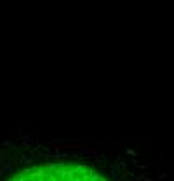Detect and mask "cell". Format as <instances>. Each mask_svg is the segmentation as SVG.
Listing matches in <instances>:
<instances>
[{"label":"cell","mask_w":174,"mask_h":181,"mask_svg":"<svg viewBox=\"0 0 174 181\" xmlns=\"http://www.w3.org/2000/svg\"><path fill=\"white\" fill-rule=\"evenodd\" d=\"M9 181H14V179H12V178H11V179H9Z\"/></svg>","instance_id":"cell-7"},{"label":"cell","mask_w":174,"mask_h":181,"mask_svg":"<svg viewBox=\"0 0 174 181\" xmlns=\"http://www.w3.org/2000/svg\"><path fill=\"white\" fill-rule=\"evenodd\" d=\"M14 169V166H12V162H11V160H9V162L7 164H4V166H0V178H2L5 172H11Z\"/></svg>","instance_id":"cell-4"},{"label":"cell","mask_w":174,"mask_h":181,"mask_svg":"<svg viewBox=\"0 0 174 181\" xmlns=\"http://www.w3.org/2000/svg\"><path fill=\"white\" fill-rule=\"evenodd\" d=\"M11 145H12V139L9 138V139H4L2 143H0V146H5V148H11Z\"/></svg>","instance_id":"cell-5"},{"label":"cell","mask_w":174,"mask_h":181,"mask_svg":"<svg viewBox=\"0 0 174 181\" xmlns=\"http://www.w3.org/2000/svg\"><path fill=\"white\" fill-rule=\"evenodd\" d=\"M73 169H75V172L77 174H80V176H85V174H89V167H87L85 164H77V166H73Z\"/></svg>","instance_id":"cell-2"},{"label":"cell","mask_w":174,"mask_h":181,"mask_svg":"<svg viewBox=\"0 0 174 181\" xmlns=\"http://www.w3.org/2000/svg\"><path fill=\"white\" fill-rule=\"evenodd\" d=\"M19 160H21V164H28V166H30V164H33L35 160H37V153H35V152H31L30 155L23 153V155H21V158H19Z\"/></svg>","instance_id":"cell-1"},{"label":"cell","mask_w":174,"mask_h":181,"mask_svg":"<svg viewBox=\"0 0 174 181\" xmlns=\"http://www.w3.org/2000/svg\"><path fill=\"white\" fill-rule=\"evenodd\" d=\"M17 139H21V141L25 143V146H26V145H30V143H38L35 138H31V136H28V134H19V136H17Z\"/></svg>","instance_id":"cell-3"},{"label":"cell","mask_w":174,"mask_h":181,"mask_svg":"<svg viewBox=\"0 0 174 181\" xmlns=\"http://www.w3.org/2000/svg\"><path fill=\"white\" fill-rule=\"evenodd\" d=\"M127 153H129V155H133V157H136V152H134V150H130V148L127 150Z\"/></svg>","instance_id":"cell-6"}]
</instances>
